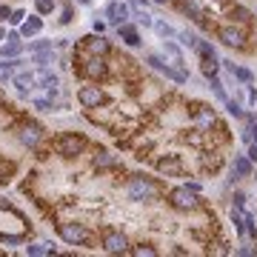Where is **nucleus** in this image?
Wrapping results in <instances>:
<instances>
[{"instance_id":"nucleus-1","label":"nucleus","mask_w":257,"mask_h":257,"mask_svg":"<svg viewBox=\"0 0 257 257\" xmlns=\"http://www.w3.org/2000/svg\"><path fill=\"white\" fill-rule=\"evenodd\" d=\"M163 194V183L146 175H128L126 177V197L134 203H154Z\"/></svg>"},{"instance_id":"nucleus-2","label":"nucleus","mask_w":257,"mask_h":257,"mask_svg":"<svg viewBox=\"0 0 257 257\" xmlns=\"http://www.w3.org/2000/svg\"><path fill=\"white\" fill-rule=\"evenodd\" d=\"M166 203L175 211H194V209H200V192L189 189L186 183L183 186H172L166 192Z\"/></svg>"},{"instance_id":"nucleus-3","label":"nucleus","mask_w":257,"mask_h":257,"mask_svg":"<svg viewBox=\"0 0 257 257\" xmlns=\"http://www.w3.org/2000/svg\"><path fill=\"white\" fill-rule=\"evenodd\" d=\"M86 146H89V140H86L83 134H74V131L55 137V152H58L60 157H77V154L86 152Z\"/></svg>"},{"instance_id":"nucleus-4","label":"nucleus","mask_w":257,"mask_h":257,"mask_svg":"<svg viewBox=\"0 0 257 257\" xmlns=\"http://www.w3.org/2000/svg\"><path fill=\"white\" fill-rule=\"evenodd\" d=\"M214 35H217V40H220L223 46H229V49H246V40H249V32H246L240 23L217 26Z\"/></svg>"},{"instance_id":"nucleus-5","label":"nucleus","mask_w":257,"mask_h":257,"mask_svg":"<svg viewBox=\"0 0 257 257\" xmlns=\"http://www.w3.org/2000/svg\"><path fill=\"white\" fill-rule=\"evenodd\" d=\"M58 234L69 246H89L92 243V232L83 223H58Z\"/></svg>"},{"instance_id":"nucleus-6","label":"nucleus","mask_w":257,"mask_h":257,"mask_svg":"<svg viewBox=\"0 0 257 257\" xmlns=\"http://www.w3.org/2000/svg\"><path fill=\"white\" fill-rule=\"evenodd\" d=\"M100 246H103L109 255H128V237L120 229H103V234H100Z\"/></svg>"},{"instance_id":"nucleus-7","label":"nucleus","mask_w":257,"mask_h":257,"mask_svg":"<svg viewBox=\"0 0 257 257\" xmlns=\"http://www.w3.org/2000/svg\"><path fill=\"white\" fill-rule=\"evenodd\" d=\"M80 74L83 77H89V80H106L109 77V66H106V60L103 55H92L89 52V58H86V63L80 66Z\"/></svg>"},{"instance_id":"nucleus-8","label":"nucleus","mask_w":257,"mask_h":257,"mask_svg":"<svg viewBox=\"0 0 257 257\" xmlns=\"http://www.w3.org/2000/svg\"><path fill=\"white\" fill-rule=\"evenodd\" d=\"M106 100H109V97H106V92L97 86V83H92V86H80V92H77V103H80L83 109H100Z\"/></svg>"},{"instance_id":"nucleus-9","label":"nucleus","mask_w":257,"mask_h":257,"mask_svg":"<svg viewBox=\"0 0 257 257\" xmlns=\"http://www.w3.org/2000/svg\"><path fill=\"white\" fill-rule=\"evenodd\" d=\"M154 166H157V172H160L163 177H183V175H186V163H183V157H180V154L157 157Z\"/></svg>"},{"instance_id":"nucleus-10","label":"nucleus","mask_w":257,"mask_h":257,"mask_svg":"<svg viewBox=\"0 0 257 257\" xmlns=\"http://www.w3.org/2000/svg\"><path fill=\"white\" fill-rule=\"evenodd\" d=\"M146 63L152 66V69H157L160 74H166L169 80H175V83H186L189 80V74L183 69H177V66H169L160 55H146Z\"/></svg>"},{"instance_id":"nucleus-11","label":"nucleus","mask_w":257,"mask_h":257,"mask_svg":"<svg viewBox=\"0 0 257 257\" xmlns=\"http://www.w3.org/2000/svg\"><path fill=\"white\" fill-rule=\"evenodd\" d=\"M40 137H43V128L37 126V123H26V126L17 128V140L23 143V146H29V149H35L37 143H40Z\"/></svg>"},{"instance_id":"nucleus-12","label":"nucleus","mask_w":257,"mask_h":257,"mask_svg":"<svg viewBox=\"0 0 257 257\" xmlns=\"http://www.w3.org/2000/svg\"><path fill=\"white\" fill-rule=\"evenodd\" d=\"M92 166H94V172H109V169H123V163L117 160L115 154H109L106 149H97L92 157Z\"/></svg>"},{"instance_id":"nucleus-13","label":"nucleus","mask_w":257,"mask_h":257,"mask_svg":"<svg viewBox=\"0 0 257 257\" xmlns=\"http://www.w3.org/2000/svg\"><path fill=\"white\" fill-rule=\"evenodd\" d=\"M223 6L229 9V17H232V23H240V26H249L252 23V12L240 6V3H229V0H223Z\"/></svg>"},{"instance_id":"nucleus-14","label":"nucleus","mask_w":257,"mask_h":257,"mask_svg":"<svg viewBox=\"0 0 257 257\" xmlns=\"http://www.w3.org/2000/svg\"><path fill=\"white\" fill-rule=\"evenodd\" d=\"M128 12H131V6H126V3H109V9H106V14H109V20L115 26L120 23H128Z\"/></svg>"},{"instance_id":"nucleus-15","label":"nucleus","mask_w":257,"mask_h":257,"mask_svg":"<svg viewBox=\"0 0 257 257\" xmlns=\"http://www.w3.org/2000/svg\"><path fill=\"white\" fill-rule=\"evenodd\" d=\"M83 40H86V49H89V52H92V55H109V40H106L103 35H97V32H94V35H89V37H83Z\"/></svg>"},{"instance_id":"nucleus-16","label":"nucleus","mask_w":257,"mask_h":257,"mask_svg":"<svg viewBox=\"0 0 257 257\" xmlns=\"http://www.w3.org/2000/svg\"><path fill=\"white\" fill-rule=\"evenodd\" d=\"M117 32H120V37H123V43H126V46H140V43H143V40H140V35H137V29H134V26L120 23V26H117Z\"/></svg>"},{"instance_id":"nucleus-17","label":"nucleus","mask_w":257,"mask_h":257,"mask_svg":"<svg viewBox=\"0 0 257 257\" xmlns=\"http://www.w3.org/2000/svg\"><path fill=\"white\" fill-rule=\"evenodd\" d=\"M40 29H43V20L35 17V14H29V20L20 23V35H23V37H35V35H40Z\"/></svg>"},{"instance_id":"nucleus-18","label":"nucleus","mask_w":257,"mask_h":257,"mask_svg":"<svg viewBox=\"0 0 257 257\" xmlns=\"http://www.w3.org/2000/svg\"><path fill=\"white\" fill-rule=\"evenodd\" d=\"M12 83H14V89L17 92H29L32 86H35V71H20V74H14L12 77Z\"/></svg>"},{"instance_id":"nucleus-19","label":"nucleus","mask_w":257,"mask_h":257,"mask_svg":"<svg viewBox=\"0 0 257 257\" xmlns=\"http://www.w3.org/2000/svg\"><path fill=\"white\" fill-rule=\"evenodd\" d=\"M35 83H40L43 89H52V86H58V74L49 71L46 66H40V69L35 71Z\"/></svg>"},{"instance_id":"nucleus-20","label":"nucleus","mask_w":257,"mask_h":257,"mask_svg":"<svg viewBox=\"0 0 257 257\" xmlns=\"http://www.w3.org/2000/svg\"><path fill=\"white\" fill-rule=\"evenodd\" d=\"M234 175H237V177H252V175H255L252 160L243 157V154H237V157H234Z\"/></svg>"},{"instance_id":"nucleus-21","label":"nucleus","mask_w":257,"mask_h":257,"mask_svg":"<svg viewBox=\"0 0 257 257\" xmlns=\"http://www.w3.org/2000/svg\"><path fill=\"white\" fill-rule=\"evenodd\" d=\"M163 52H166V58H172V63H175L177 69H183V52L177 49V43H172V40H163Z\"/></svg>"},{"instance_id":"nucleus-22","label":"nucleus","mask_w":257,"mask_h":257,"mask_svg":"<svg viewBox=\"0 0 257 257\" xmlns=\"http://www.w3.org/2000/svg\"><path fill=\"white\" fill-rule=\"evenodd\" d=\"M20 63H23V60H12V58H9V63H0V83H9V80H12L14 69H17Z\"/></svg>"},{"instance_id":"nucleus-23","label":"nucleus","mask_w":257,"mask_h":257,"mask_svg":"<svg viewBox=\"0 0 257 257\" xmlns=\"http://www.w3.org/2000/svg\"><path fill=\"white\" fill-rule=\"evenodd\" d=\"M152 29H154V32H157L160 37H163V40H172V37H177V29H175V26H169L166 20H154Z\"/></svg>"},{"instance_id":"nucleus-24","label":"nucleus","mask_w":257,"mask_h":257,"mask_svg":"<svg viewBox=\"0 0 257 257\" xmlns=\"http://www.w3.org/2000/svg\"><path fill=\"white\" fill-rule=\"evenodd\" d=\"M20 55V43L17 40H9V43H3L0 46V58L6 60V58H17Z\"/></svg>"},{"instance_id":"nucleus-25","label":"nucleus","mask_w":257,"mask_h":257,"mask_svg":"<svg viewBox=\"0 0 257 257\" xmlns=\"http://www.w3.org/2000/svg\"><path fill=\"white\" fill-rule=\"evenodd\" d=\"M177 40H180V43H183V46H189V49H197V35H194V32H189V29H183V32H177Z\"/></svg>"},{"instance_id":"nucleus-26","label":"nucleus","mask_w":257,"mask_h":257,"mask_svg":"<svg viewBox=\"0 0 257 257\" xmlns=\"http://www.w3.org/2000/svg\"><path fill=\"white\" fill-rule=\"evenodd\" d=\"M128 255H137V257H157V255H160V252H157V249H154V246H149V243H146V246H134V249H128Z\"/></svg>"},{"instance_id":"nucleus-27","label":"nucleus","mask_w":257,"mask_h":257,"mask_svg":"<svg viewBox=\"0 0 257 257\" xmlns=\"http://www.w3.org/2000/svg\"><path fill=\"white\" fill-rule=\"evenodd\" d=\"M32 60H35L37 66H49V63H55V52H52V49H43V52H35V55H32Z\"/></svg>"},{"instance_id":"nucleus-28","label":"nucleus","mask_w":257,"mask_h":257,"mask_svg":"<svg viewBox=\"0 0 257 257\" xmlns=\"http://www.w3.org/2000/svg\"><path fill=\"white\" fill-rule=\"evenodd\" d=\"M209 83H211V92L217 94V100H223V103H226V100H229V94L223 92V83L217 80V74H214V77H209Z\"/></svg>"},{"instance_id":"nucleus-29","label":"nucleus","mask_w":257,"mask_h":257,"mask_svg":"<svg viewBox=\"0 0 257 257\" xmlns=\"http://www.w3.org/2000/svg\"><path fill=\"white\" fill-rule=\"evenodd\" d=\"M226 109H229V115L237 117V120H240V117H246V112L240 109V103H237V100H226Z\"/></svg>"},{"instance_id":"nucleus-30","label":"nucleus","mask_w":257,"mask_h":257,"mask_svg":"<svg viewBox=\"0 0 257 257\" xmlns=\"http://www.w3.org/2000/svg\"><path fill=\"white\" fill-rule=\"evenodd\" d=\"M234 77H237L240 83H252V80H255V74H252L249 69H240V66L234 69Z\"/></svg>"},{"instance_id":"nucleus-31","label":"nucleus","mask_w":257,"mask_h":257,"mask_svg":"<svg viewBox=\"0 0 257 257\" xmlns=\"http://www.w3.org/2000/svg\"><path fill=\"white\" fill-rule=\"evenodd\" d=\"M35 6H37V12L40 14H49L52 9H55V0H37Z\"/></svg>"},{"instance_id":"nucleus-32","label":"nucleus","mask_w":257,"mask_h":257,"mask_svg":"<svg viewBox=\"0 0 257 257\" xmlns=\"http://www.w3.org/2000/svg\"><path fill=\"white\" fill-rule=\"evenodd\" d=\"M234 255L252 257V255H257V246H240V249H234Z\"/></svg>"},{"instance_id":"nucleus-33","label":"nucleus","mask_w":257,"mask_h":257,"mask_svg":"<svg viewBox=\"0 0 257 257\" xmlns=\"http://www.w3.org/2000/svg\"><path fill=\"white\" fill-rule=\"evenodd\" d=\"M26 252L29 255H52V249H46V246H26Z\"/></svg>"},{"instance_id":"nucleus-34","label":"nucleus","mask_w":257,"mask_h":257,"mask_svg":"<svg viewBox=\"0 0 257 257\" xmlns=\"http://www.w3.org/2000/svg\"><path fill=\"white\" fill-rule=\"evenodd\" d=\"M0 240H3V243H9V246H17V243H23V237H20V234H3Z\"/></svg>"},{"instance_id":"nucleus-35","label":"nucleus","mask_w":257,"mask_h":257,"mask_svg":"<svg viewBox=\"0 0 257 257\" xmlns=\"http://www.w3.org/2000/svg\"><path fill=\"white\" fill-rule=\"evenodd\" d=\"M35 109L37 112H55V106L49 103V100H35Z\"/></svg>"},{"instance_id":"nucleus-36","label":"nucleus","mask_w":257,"mask_h":257,"mask_svg":"<svg viewBox=\"0 0 257 257\" xmlns=\"http://www.w3.org/2000/svg\"><path fill=\"white\" fill-rule=\"evenodd\" d=\"M23 17H26V12H23V9H17V12H12L9 20H12V26H20V23H23Z\"/></svg>"},{"instance_id":"nucleus-37","label":"nucleus","mask_w":257,"mask_h":257,"mask_svg":"<svg viewBox=\"0 0 257 257\" xmlns=\"http://www.w3.org/2000/svg\"><path fill=\"white\" fill-rule=\"evenodd\" d=\"M32 49H35V52H43V49H52V43H49V40H37V43H32Z\"/></svg>"},{"instance_id":"nucleus-38","label":"nucleus","mask_w":257,"mask_h":257,"mask_svg":"<svg viewBox=\"0 0 257 257\" xmlns=\"http://www.w3.org/2000/svg\"><path fill=\"white\" fill-rule=\"evenodd\" d=\"M69 20H71V9L66 6V9H63V17H60V23H69Z\"/></svg>"},{"instance_id":"nucleus-39","label":"nucleus","mask_w":257,"mask_h":257,"mask_svg":"<svg viewBox=\"0 0 257 257\" xmlns=\"http://www.w3.org/2000/svg\"><path fill=\"white\" fill-rule=\"evenodd\" d=\"M234 203H237V206H243V203H246V194H243V192H234Z\"/></svg>"},{"instance_id":"nucleus-40","label":"nucleus","mask_w":257,"mask_h":257,"mask_svg":"<svg viewBox=\"0 0 257 257\" xmlns=\"http://www.w3.org/2000/svg\"><path fill=\"white\" fill-rule=\"evenodd\" d=\"M249 160H257V143H252V146H249Z\"/></svg>"},{"instance_id":"nucleus-41","label":"nucleus","mask_w":257,"mask_h":257,"mask_svg":"<svg viewBox=\"0 0 257 257\" xmlns=\"http://www.w3.org/2000/svg\"><path fill=\"white\" fill-rule=\"evenodd\" d=\"M249 103H252V106L257 103V92H255V89H252V86H249Z\"/></svg>"},{"instance_id":"nucleus-42","label":"nucleus","mask_w":257,"mask_h":257,"mask_svg":"<svg viewBox=\"0 0 257 257\" xmlns=\"http://www.w3.org/2000/svg\"><path fill=\"white\" fill-rule=\"evenodd\" d=\"M20 37H23L20 32H9V35H6V40H17V43H20Z\"/></svg>"},{"instance_id":"nucleus-43","label":"nucleus","mask_w":257,"mask_h":257,"mask_svg":"<svg viewBox=\"0 0 257 257\" xmlns=\"http://www.w3.org/2000/svg\"><path fill=\"white\" fill-rule=\"evenodd\" d=\"M6 17H12V9H0V20H6Z\"/></svg>"},{"instance_id":"nucleus-44","label":"nucleus","mask_w":257,"mask_h":257,"mask_svg":"<svg viewBox=\"0 0 257 257\" xmlns=\"http://www.w3.org/2000/svg\"><path fill=\"white\" fill-rule=\"evenodd\" d=\"M77 3H83V6H89V3H92V0H77Z\"/></svg>"},{"instance_id":"nucleus-45","label":"nucleus","mask_w":257,"mask_h":257,"mask_svg":"<svg viewBox=\"0 0 257 257\" xmlns=\"http://www.w3.org/2000/svg\"><path fill=\"white\" fill-rule=\"evenodd\" d=\"M3 37H6V29H0V40H3Z\"/></svg>"},{"instance_id":"nucleus-46","label":"nucleus","mask_w":257,"mask_h":257,"mask_svg":"<svg viewBox=\"0 0 257 257\" xmlns=\"http://www.w3.org/2000/svg\"><path fill=\"white\" fill-rule=\"evenodd\" d=\"M154 3H172V0H154Z\"/></svg>"},{"instance_id":"nucleus-47","label":"nucleus","mask_w":257,"mask_h":257,"mask_svg":"<svg viewBox=\"0 0 257 257\" xmlns=\"http://www.w3.org/2000/svg\"><path fill=\"white\" fill-rule=\"evenodd\" d=\"M255 177H257V172H255Z\"/></svg>"}]
</instances>
